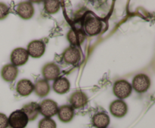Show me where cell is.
<instances>
[{
    "label": "cell",
    "instance_id": "cell-1",
    "mask_svg": "<svg viewBox=\"0 0 155 128\" xmlns=\"http://www.w3.org/2000/svg\"><path fill=\"white\" fill-rule=\"evenodd\" d=\"M133 91L131 84L127 80H118L113 86L114 94L118 98V99H124L129 97Z\"/></svg>",
    "mask_w": 155,
    "mask_h": 128
},
{
    "label": "cell",
    "instance_id": "cell-2",
    "mask_svg": "<svg viewBox=\"0 0 155 128\" xmlns=\"http://www.w3.org/2000/svg\"><path fill=\"white\" fill-rule=\"evenodd\" d=\"M8 118L10 128H26L29 122L27 116L21 109L14 111Z\"/></svg>",
    "mask_w": 155,
    "mask_h": 128
},
{
    "label": "cell",
    "instance_id": "cell-3",
    "mask_svg": "<svg viewBox=\"0 0 155 128\" xmlns=\"http://www.w3.org/2000/svg\"><path fill=\"white\" fill-rule=\"evenodd\" d=\"M84 31L88 36H94L99 34L102 29V22L95 16H89L84 22Z\"/></svg>",
    "mask_w": 155,
    "mask_h": 128
},
{
    "label": "cell",
    "instance_id": "cell-4",
    "mask_svg": "<svg viewBox=\"0 0 155 128\" xmlns=\"http://www.w3.org/2000/svg\"><path fill=\"white\" fill-rule=\"evenodd\" d=\"M131 85L137 93H145L151 87V79L145 74H139L133 78Z\"/></svg>",
    "mask_w": 155,
    "mask_h": 128
},
{
    "label": "cell",
    "instance_id": "cell-5",
    "mask_svg": "<svg viewBox=\"0 0 155 128\" xmlns=\"http://www.w3.org/2000/svg\"><path fill=\"white\" fill-rule=\"evenodd\" d=\"M58 111V105L57 102L50 99H44L39 104V113L45 117L51 118L57 114Z\"/></svg>",
    "mask_w": 155,
    "mask_h": 128
},
{
    "label": "cell",
    "instance_id": "cell-6",
    "mask_svg": "<svg viewBox=\"0 0 155 128\" xmlns=\"http://www.w3.org/2000/svg\"><path fill=\"white\" fill-rule=\"evenodd\" d=\"M10 59L12 64L17 67L27 63L29 59V54L25 48H17L12 51Z\"/></svg>",
    "mask_w": 155,
    "mask_h": 128
},
{
    "label": "cell",
    "instance_id": "cell-7",
    "mask_svg": "<svg viewBox=\"0 0 155 128\" xmlns=\"http://www.w3.org/2000/svg\"><path fill=\"white\" fill-rule=\"evenodd\" d=\"M64 62L68 65H76L81 59L80 51L77 47L70 46L64 50L62 54Z\"/></svg>",
    "mask_w": 155,
    "mask_h": 128
},
{
    "label": "cell",
    "instance_id": "cell-8",
    "mask_svg": "<svg viewBox=\"0 0 155 128\" xmlns=\"http://www.w3.org/2000/svg\"><path fill=\"white\" fill-rule=\"evenodd\" d=\"M27 53L33 58H39L45 51V45L42 40H33L27 45Z\"/></svg>",
    "mask_w": 155,
    "mask_h": 128
},
{
    "label": "cell",
    "instance_id": "cell-9",
    "mask_svg": "<svg viewBox=\"0 0 155 128\" xmlns=\"http://www.w3.org/2000/svg\"><path fill=\"white\" fill-rule=\"evenodd\" d=\"M110 111L114 117L121 118L127 114L128 106L125 101L122 99H117L110 103Z\"/></svg>",
    "mask_w": 155,
    "mask_h": 128
},
{
    "label": "cell",
    "instance_id": "cell-10",
    "mask_svg": "<svg viewBox=\"0 0 155 128\" xmlns=\"http://www.w3.org/2000/svg\"><path fill=\"white\" fill-rule=\"evenodd\" d=\"M16 12L22 19L29 20L34 15L35 9L30 2H22L17 6Z\"/></svg>",
    "mask_w": 155,
    "mask_h": 128
},
{
    "label": "cell",
    "instance_id": "cell-11",
    "mask_svg": "<svg viewBox=\"0 0 155 128\" xmlns=\"http://www.w3.org/2000/svg\"><path fill=\"white\" fill-rule=\"evenodd\" d=\"M42 76L46 81H52L58 78L60 75V68L54 63H48L42 69Z\"/></svg>",
    "mask_w": 155,
    "mask_h": 128
},
{
    "label": "cell",
    "instance_id": "cell-12",
    "mask_svg": "<svg viewBox=\"0 0 155 128\" xmlns=\"http://www.w3.org/2000/svg\"><path fill=\"white\" fill-rule=\"evenodd\" d=\"M89 98L84 92L77 90L71 94L70 96L69 102L74 108H80L84 107L88 103Z\"/></svg>",
    "mask_w": 155,
    "mask_h": 128
},
{
    "label": "cell",
    "instance_id": "cell-13",
    "mask_svg": "<svg viewBox=\"0 0 155 128\" xmlns=\"http://www.w3.org/2000/svg\"><path fill=\"white\" fill-rule=\"evenodd\" d=\"M21 110L25 113L29 121H33L39 114V104L36 102H30L23 105Z\"/></svg>",
    "mask_w": 155,
    "mask_h": 128
},
{
    "label": "cell",
    "instance_id": "cell-14",
    "mask_svg": "<svg viewBox=\"0 0 155 128\" xmlns=\"http://www.w3.org/2000/svg\"><path fill=\"white\" fill-rule=\"evenodd\" d=\"M18 69L12 64H6L2 68L1 77L6 82H12L17 78Z\"/></svg>",
    "mask_w": 155,
    "mask_h": 128
},
{
    "label": "cell",
    "instance_id": "cell-15",
    "mask_svg": "<svg viewBox=\"0 0 155 128\" xmlns=\"http://www.w3.org/2000/svg\"><path fill=\"white\" fill-rule=\"evenodd\" d=\"M34 90V84L29 79H21L16 85V91L22 96H27Z\"/></svg>",
    "mask_w": 155,
    "mask_h": 128
},
{
    "label": "cell",
    "instance_id": "cell-16",
    "mask_svg": "<svg viewBox=\"0 0 155 128\" xmlns=\"http://www.w3.org/2000/svg\"><path fill=\"white\" fill-rule=\"evenodd\" d=\"M74 108L70 105H63L58 108V117L63 123H69L74 117Z\"/></svg>",
    "mask_w": 155,
    "mask_h": 128
},
{
    "label": "cell",
    "instance_id": "cell-17",
    "mask_svg": "<svg viewBox=\"0 0 155 128\" xmlns=\"http://www.w3.org/2000/svg\"><path fill=\"white\" fill-rule=\"evenodd\" d=\"M110 117L104 111L97 112L92 118V123L95 128H107L110 124Z\"/></svg>",
    "mask_w": 155,
    "mask_h": 128
},
{
    "label": "cell",
    "instance_id": "cell-18",
    "mask_svg": "<svg viewBox=\"0 0 155 128\" xmlns=\"http://www.w3.org/2000/svg\"><path fill=\"white\" fill-rule=\"evenodd\" d=\"M85 39H86L85 34L80 30L71 29L67 34V39L73 47L81 45L84 42Z\"/></svg>",
    "mask_w": 155,
    "mask_h": 128
},
{
    "label": "cell",
    "instance_id": "cell-19",
    "mask_svg": "<svg viewBox=\"0 0 155 128\" xmlns=\"http://www.w3.org/2000/svg\"><path fill=\"white\" fill-rule=\"evenodd\" d=\"M71 88L70 81L65 77H61L54 80L53 83V90L58 94H64L68 93Z\"/></svg>",
    "mask_w": 155,
    "mask_h": 128
},
{
    "label": "cell",
    "instance_id": "cell-20",
    "mask_svg": "<svg viewBox=\"0 0 155 128\" xmlns=\"http://www.w3.org/2000/svg\"><path fill=\"white\" fill-rule=\"evenodd\" d=\"M35 93L39 97H45L49 93L50 85L48 81L45 79H39L34 85Z\"/></svg>",
    "mask_w": 155,
    "mask_h": 128
},
{
    "label": "cell",
    "instance_id": "cell-21",
    "mask_svg": "<svg viewBox=\"0 0 155 128\" xmlns=\"http://www.w3.org/2000/svg\"><path fill=\"white\" fill-rule=\"evenodd\" d=\"M44 9L47 13L54 14L58 13L60 9V2L57 0H50L44 2Z\"/></svg>",
    "mask_w": 155,
    "mask_h": 128
},
{
    "label": "cell",
    "instance_id": "cell-22",
    "mask_svg": "<svg viewBox=\"0 0 155 128\" xmlns=\"http://www.w3.org/2000/svg\"><path fill=\"white\" fill-rule=\"evenodd\" d=\"M38 128H57V124L53 119L44 117L39 120Z\"/></svg>",
    "mask_w": 155,
    "mask_h": 128
},
{
    "label": "cell",
    "instance_id": "cell-23",
    "mask_svg": "<svg viewBox=\"0 0 155 128\" xmlns=\"http://www.w3.org/2000/svg\"><path fill=\"white\" fill-rule=\"evenodd\" d=\"M10 12L9 7L6 4L0 2V20L5 19Z\"/></svg>",
    "mask_w": 155,
    "mask_h": 128
},
{
    "label": "cell",
    "instance_id": "cell-24",
    "mask_svg": "<svg viewBox=\"0 0 155 128\" xmlns=\"http://www.w3.org/2000/svg\"><path fill=\"white\" fill-rule=\"evenodd\" d=\"M8 127V118L4 113L0 112V128Z\"/></svg>",
    "mask_w": 155,
    "mask_h": 128
}]
</instances>
